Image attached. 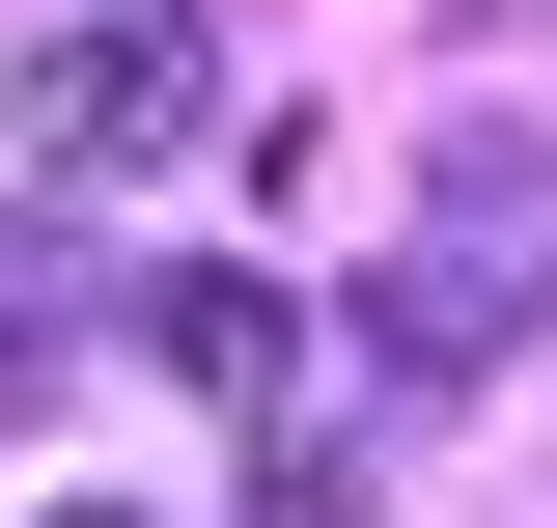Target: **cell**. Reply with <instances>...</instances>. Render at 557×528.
I'll list each match as a JSON object with an SVG mask.
<instances>
[{
  "instance_id": "1",
  "label": "cell",
  "mask_w": 557,
  "mask_h": 528,
  "mask_svg": "<svg viewBox=\"0 0 557 528\" xmlns=\"http://www.w3.org/2000/svg\"><path fill=\"white\" fill-rule=\"evenodd\" d=\"M196 112H223V84H196V0H84L57 56H28V167H57V196H112V167H168Z\"/></svg>"
},
{
  "instance_id": "2",
  "label": "cell",
  "mask_w": 557,
  "mask_h": 528,
  "mask_svg": "<svg viewBox=\"0 0 557 528\" xmlns=\"http://www.w3.org/2000/svg\"><path fill=\"white\" fill-rule=\"evenodd\" d=\"M139 362H168V390H223V417H251L278 362H307V334H278V278H168V306H139Z\"/></svg>"
},
{
  "instance_id": "3",
  "label": "cell",
  "mask_w": 557,
  "mask_h": 528,
  "mask_svg": "<svg viewBox=\"0 0 557 528\" xmlns=\"http://www.w3.org/2000/svg\"><path fill=\"white\" fill-rule=\"evenodd\" d=\"M251 528H362V445H251Z\"/></svg>"
},
{
  "instance_id": "4",
  "label": "cell",
  "mask_w": 557,
  "mask_h": 528,
  "mask_svg": "<svg viewBox=\"0 0 557 528\" xmlns=\"http://www.w3.org/2000/svg\"><path fill=\"white\" fill-rule=\"evenodd\" d=\"M57 528H139V501H57Z\"/></svg>"
}]
</instances>
